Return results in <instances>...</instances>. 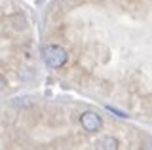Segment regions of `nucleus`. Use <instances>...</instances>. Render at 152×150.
<instances>
[{"label": "nucleus", "mask_w": 152, "mask_h": 150, "mask_svg": "<svg viewBox=\"0 0 152 150\" xmlns=\"http://www.w3.org/2000/svg\"><path fill=\"white\" fill-rule=\"evenodd\" d=\"M42 59H44V63L50 68H61V67L66 65L69 55H66L65 48H61V46H57V44H50L42 50Z\"/></svg>", "instance_id": "f257e3e1"}, {"label": "nucleus", "mask_w": 152, "mask_h": 150, "mask_svg": "<svg viewBox=\"0 0 152 150\" xmlns=\"http://www.w3.org/2000/svg\"><path fill=\"white\" fill-rule=\"evenodd\" d=\"M80 124H82V127L88 131V133H95V131L101 129L103 120H101V116H99V114L88 110V112H84V114L80 116Z\"/></svg>", "instance_id": "f03ea898"}, {"label": "nucleus", "mask_w": 152, "mask_h": 150, "mask_svg": "<svg viewBox=\"0 0 152 150\" xmlns=\"http://www.w3.org/2000/svg\"><path fill=\"white\" fill-rule=\"evenodd\" d=\"M93 146L97 150H116L118 148V141L114 137H103V139H97L93 143Z\"/></svg>", "instance_id": "7ed1b4c3"}, {"label": "nucleus", "mask_w": 152, "mask_h": 150, "mask_svg": "<svg viewBox=\"0 0 152 150\" xmlns=\"http://www.w3.org/2000/svg\"><path fill=\"white\" fill-rule=\"evenodd\" d=\"M107 110H108V112H112V114H116V116H120V118H127L126 112H122V110H118V108H112L110 105H107Z\"/></svg>", "instance_id": "20e7f679"}, {"label": "nucleus", "mask_w": 152, "mask_h": 150, "mask_svg": "<svg viewBox=\"0 0 152 150\" xmlns=\"http://www.w3.org/2000/svg\"><path fill=\"white\" fill-rule=\"evenodd\" d=\"M4 86H6V80H4V78H2V76H0V90H2V87H4Z\"/></svg>", "instance_id": "39448f33"}]
</instances>
